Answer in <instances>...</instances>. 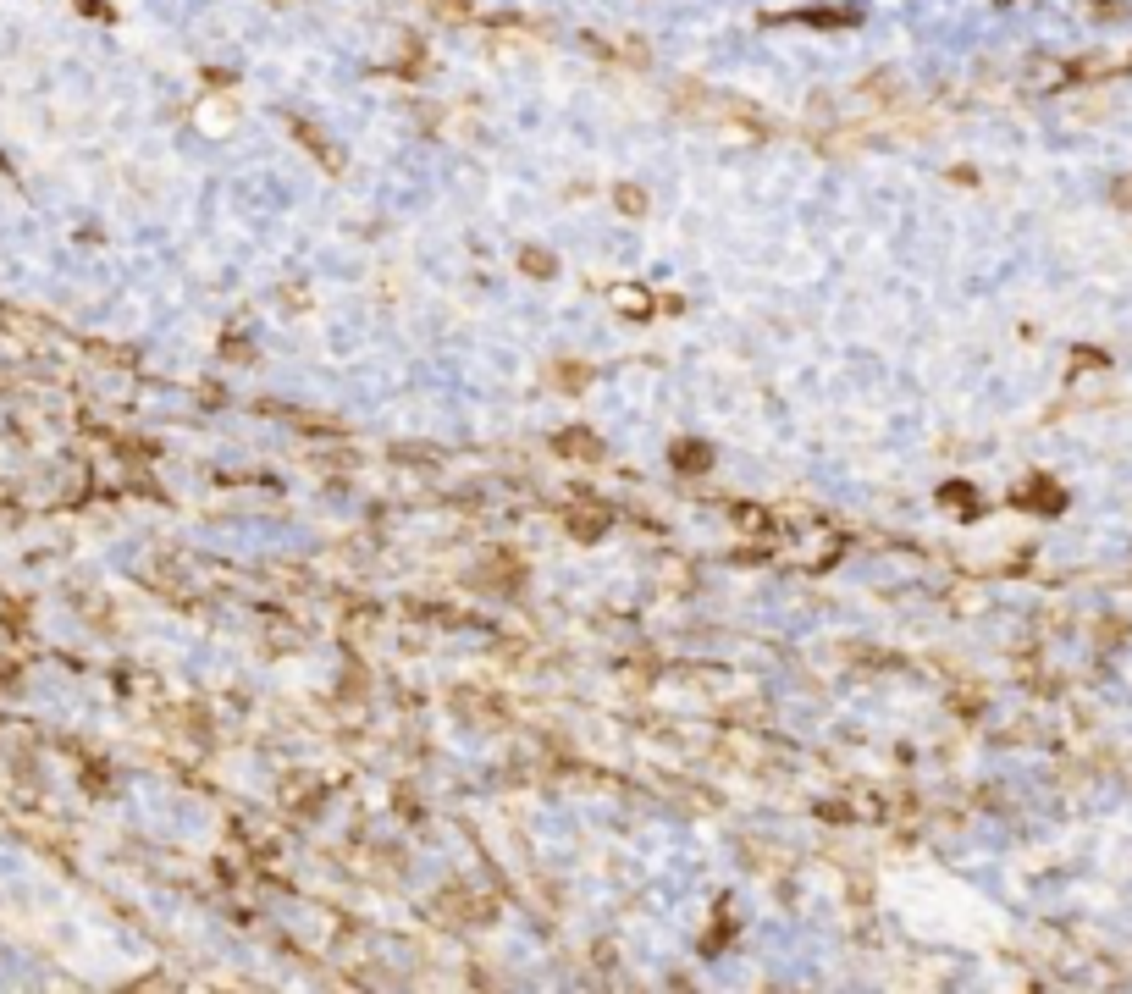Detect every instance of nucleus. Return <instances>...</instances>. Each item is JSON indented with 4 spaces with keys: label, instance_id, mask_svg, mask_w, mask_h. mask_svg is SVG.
Masks as SVG:
<instances>
[{
    "label": "nucleus",
    "instance_id": "obj_1",
    "mask_svg": "<svg viewBox=\"0 0 1132 994\" xmlns=\"http://www.w3.org/2000/svg\"><path fill=\"white\" fill-rule=\"evenodd\" d=\"M552 448L563 453V459H602L608 448H602V437H591V432H558L552 437Z\"/></svg>",
    "mask_w": 1132,
    "mask_h": 994
},
{
    "label": "nucleus",
    "instance_id": "obj_2",
    "mask_svg": "<svg viewBox=\"0 0 1132 994\" xmlns=\"http://www.w3.org/2000/svg\"><path fill=\"white\" fill-rule=\"evenodd\" d=\"M293 133H299V138H304V144H310V150H315V155H321V166H326V172H343V166H337V150H332V144H326V138H321V133H315V127H310V122H293Z\"/></svg>",
    "mask_w": 1132,
    "mask_h": 994
},
{
    "label": "nucleus",
    "instance_id": "obj_3",
    "mask_svg": "<svg viewBox=\"0 0 1132 994\" xmlns=\"http://www.w3.org/2000/svg\"><path fill=\"white\" fill-rule=\"evenodd\" d=\"M707 459H713V453H707L701 442H680L674 448V470H707Z\"/></svg>",
    "mask_w": 1132,
    "mask_h": 994
},
{
    "label": "nucleus",
    "instance_id": "obj_4",
    "mask_svg": "<svg viewBox=\"0 0 1132 994\" xmlns=\"http://www.w3.org/2000/svg\"><path fill=\"white\" fill-rule=\"evenodd\" d=\"M552 382H558L563 393H581V387L591 382V371H586V365H552Z\"/></svg>",
    "mask_w": 1132,
    "mask_h": 994
},
{
    "label": "nucleus",
    "instance_id": "obj_5",
    "mask_svg": "<svg viewBox=\"0 0 1132 994\" xmlns=\"http://www.w3.org/2000/svg\"><path fill=\"white\" fill-rule=\"evenodd\" d=\"M520 265H525V271H531V276H552V271H558V265H552V254H547V249H525V254H520Z\"/></svg>",
    "mask_w": 1132,
    "mask_h": 994
},
{
    "label": "nucleus",
    "instance_id": "obj_6",
    "mask_svg": "<svg viewBox=\"0 0 1132 994\" xmlns=\"http://www.w3.org/2000/svg\"><path fill=\"white\" fill-rule=\"evenodd\" d=\"M613 199L624 204V216H647V194L641 188H613Z\"/></svg>",
    "mask_w": 1132,
    "mask_h": 994
},
{
    "label": "nucleus",
    "instance_id": "obj_7",
    "mask_svg": "<svg viewBox=\"0 0 1132 994\" xmlns=\"http://www.w3.org/2000/svg\"><path fill=\"white\" fill-rule=\"evenodd\" d=\"M1022 503H1038V509H1060V492L1049 486V481H1038L1033 492H1022Z\"/></svg>",
    "mask_w": 1132,
    "mask_h": 994
},
{
    "label": "nucleus",
    "instance_id": "obj_8",
    "mask_svg": "<svg viewBox=\"0 0 1132 994\" xmlns=\"http://www.w3.org/2000/svg\"><path fill=\"white\" fill-rule=\"evenodd\" d=\"M1110 204H1116V210H1132V172H1127V177H1116V188H1110Z\"/></svg>",
    "mask_w": 1132,
    "mask_h": 994
}]
</instances>
